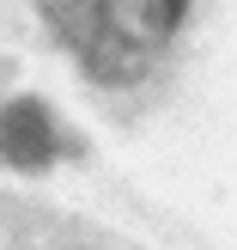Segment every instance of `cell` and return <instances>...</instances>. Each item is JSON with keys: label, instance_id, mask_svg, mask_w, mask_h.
<instances>
[{"label": "cell", "instance_id": "obj_1", "mask_svg": "<svg viewBox=\"0 0 237 250\" xmlns=\"http://www.w3.org/2000/svg\"><path fill=\"white\" fill-rule=\"evenodd\" d=\"M0 153L18 159V165L49 159V116H43L36 104H12L6 116H0Z\"/></svg>", "mask_w": 237, "mask_h": 250}]
</instances>
